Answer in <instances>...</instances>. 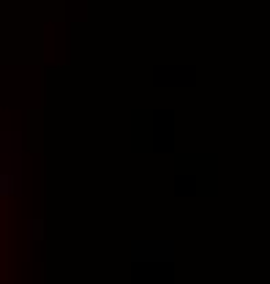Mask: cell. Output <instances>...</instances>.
Listing matches in <instances>:
<instances>
[]
</instances>
